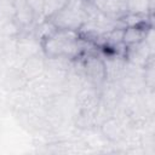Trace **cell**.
Segmentation results:
<instances>
[{
  "instance_id": "12",
  "label": "cell",
  "mask_w": 155,
  "mask_h": 155,
  "mask_svg": "<svg viewBox=\"0 0 155 155\" xmlns=\"http://www.w3.org/2000/svg\"><path fill=\"white\" fill-rule=\"evenodd\" d=\"M15 15V4L10 0H0V19H11Z\"/></svg>"
},
{
  "instance_id": "8",
  "label": "cell",
  "mask_w": 155,
  "mask_h": 155,
  "mask_svg": "<svg viewBox=\"0 0 155 155\" xmlns=\"http://www.w3.org/2000/svg\"><path fill=\"white\" fill-rule=\"evenodd\" d=\"M153 25H136V27H125L122 35V45L125 47L134 46L144 40L147 30Z\"/></svg>"
},
{
  "instance_id": "13",
  "label": "cell",
  "mask_w": 155,
  "mask_h": 155,
  "mask_svg": "<svg viewBox=\"0 0 155 155\" xmlns=\"http://www.w3.org/2000/svg\"><path fill=\"white\" fill-rule=\"evenodd\" d=\"M28 2V5L33 8V11L35 12V15L38 16V18L41 17V12H42V5H44V0H25Z\"/></svg>"
},
{
  "instance_id": "7",
  "label": "cell",
  "mask_w": 155,
  "mask_h": 155,
  "mask_svg": "<svg viewBox=\"0 0 155 155\" xmlns=\"http://www.w3.org/2000/svg\"><path fill=\"white\" fill-rule=\"evenodd\" d=\"M15 10H16L15 21L21 25L22 30L28 27H33L35 24L38 16L35 15L33 8L28 5V2L25 0H16Z\"/></svg>"
},
{
  "instance_id": "1",
  "label": "cell",
  "mask_w": 155,
  "mask_h": 155,
  "mask_svg": "<svg viewBox=\"0 0 155 155\" xmlns=\"http://www.w3.org/2000/svg\"><path fill=\"white\" fill-rule=\"evenodd\" d=\"M42 53L46 58H74L84 52V39L78 31L56 30L42 42Z\"/></svg>"
},
{
  "instance_id": "6",
  "label": "cell",
  "mask_w": 155,
  "mask_h": 155,
  "mask_svg": "<svg viewBox=\"0 0 155 155\" xmlns=\"http://www.w3.org/2000/svg\"><path fill=\"white\" fill-rule=\"evenodd\" d=\"M126 125L115 115L104 120L99 125L102 136H104L110 142H119L126 136Z\"/></svg>"
},
{
  "instance_id": "3",
  "label": "cell",
  "mask_w": 155,
  "mask_h": 155,
  "mask_svg": "<svg viewBox=\"0 0 155 155\" xmlns=\"http://www.w3.org/2000/svg\"><path fill=\"white\" fill-rule=\"evenodd\" d=\"M84 75L87 82L98 90H101L107 84V71L104 61L97 54H87L82 62Z\"/></svg>"
},
{
  "instance_id": "2",
  "label": "cell",
  "mask_w": 155,
  "mask_h": 155,
  "mask_svg": "<svg viewBox=\"0 0 155 155\" xmlns=\"http://www.w3.org/2000/svg\"><path fill=\"white\" fill-rule=\"evenodd\" d=\"M50 21L57 30L79 31L80 27L87 21V15L82 7V0H69V4L50 18Z\"/></svg>"
},
{
  "instance_id": "14",
  "label": "cell",
  "mask_w": 155,
  "mask_h": 155,
  "mask_svg": "<svg viewBox=\"0 0 155 155\" xmlns=\"http://www.w3.org/2000/svg\"><path fill=\"white\" fill-rule=\"evenodd\" d=\"M10 1H12V2H13V4H15V1H16V0H10Z\"/></svg>"
},
{
  "instance_id": "11",
  "label": "cell",
  "mask_w": 155,
  "mask_h": 155,
  "mask_svg": "<svg viewBox=\"0 0 155 155\" xmlns=\"http://www.w3.org/2000/svg\"><path fill=\"white\" fill-rule=\"evenodd\" d=\"M21 33H22V28L15 21V18L0 19V38L16 39L21 35Z\"/></svg>"
},
{
  "instance_id": "4",
  "label": "cell",
  "mask_w": 155,
  "mask_h": 155,
  "mask_svg": "<svg viewBox=\"0 0 155 155\" xmlns=\"http://www.w3.org/2000/svg\"><path fill=\"white\" fill-rule=\"evenodd\" d=\"M42 53V44L39 39H36L33 33H25V34H21L17 39H16V56H17V61L22 59V63L29 58L33 57L35 54Z\"/></svg>"
},
{
  "instance_id": "10",
  "label": "cell",
  "mask_w": 155,
  "mask_h": 155,
  "mask_svg": "<svg viewBox=\"0 0 155 155\" xmlns=\"http://www.w3.org/2000/svg\"><path fill=\"white\" fill-rule=\"evenodd\" d=\"M69 4V0H44L40 19H50L63 10Z\"/></svg>"
},
{
  "instance_id": "9",
  "label": "cell",
  "mask_w": 155,
  "mask_h": 155,
  "mask_svg": "<svg viewBox=\"0 0 155 155\" xmlns=\"http://www.w3.org/2000/svg\"><path fill=\"white\" fill-rule=\"evenodd\" d=\"M127 13L153 16L154 0H126Z\"/></svg>"
},
{
  "instance_id": "5",
  "label": "cell",
  "mask_w": 155,
  "mask_h": 155,
  "mask_svg": "<svg viewBox=\"0 0 155 155\" xmlns=\"http://www.w3.org/2000/svg\"><path fill=\"white\" fill-rule=\"evenodd\" d=\"M23 76L27 79V81H31L38 79L45 73L46 69V57L44 53L35 54L33 57L27 58L19 67Z\"/></svg>"
}]
</instances>
